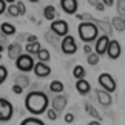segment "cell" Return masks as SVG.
Instances as JSON below:
<instances>
[{"label": "cell", "mask_w": 125, "mask_h": 125, "mask_svg": "<svg viewBox=\"0 0 125 125\" xmlns=\"http://www.w3.org/2000/svg\"><path fill=\"white\" fill-rule=\"evenodd\" d=\"M48 105H50V99L45 93L42 91H31L25 97V107L31 114L39 116L42 113L48 111Z\"/></svg>", "instance_id": "1"}, {"label": "cell", "mask_w": 125, "mask_h": 125, "mask_svg": "<svg viewBox=\"0 0 125 125\" xmlns=\"http://www.w3.org/2000/svg\"><path fill=\"white\" fill-rule=\"evenodd\" d=\"M79 37L80 40H83L85 43H90L93 40H97V32H99V26L94 22H80L79 28H77Z\"/></svg>", "instance_id": "2"}, {"label": "cell", "mask_w": 125, "mask_h": 125, "mask_svg": "<svg viewBox=\"0 0 125 125\" xmlns=\"http://www.w3.org/2000/svg\"><path fill=\"white\" fill-rule=\"evenodd\" d=\"M16 66H17V70L22 71V73H30V71H34L36 62H34L31 54H22L16 60Z\"/></svg>", "instance_id": "3"}, {"label": "cell", "mask_w": 125, "mask_h": 125, "mask_svg": "<svg viewBox=\"0 0 125 125\" xmlns=\"http://www.w3.org/2000/svg\"><path fill=\"white\" fill-rule=\"evenodd\" d=\"M14 114V107L8 99L0 97V122H8L11 121Z\"/></svg>", "instance_id": "4"}, {"label": "cell", "mask_w": 125, "mask_h": 125, "mask_svg": "<svg viewBox=\"0 0 125 125\" xmlns=\"http://www.w3.org/2000/svg\"><path fill=\"white\" fill-rule=\"evenodd\" d=\"M99 80V85L102 86V88L105 91H108V93H113V91H116V80H114V77L111 74L108 73H102L97 77Z\"/></svg>", "instance_id": "5"}, {"label": "cell", "mask_w": 125, "mask_h": 125, "mask_svg": "<svg viewBox=\"0 0 125 125\" xmlns=\"http://www.w3.org/2000/svg\"><path fill=\"white\" fill-rule=\"evenodd\" d=\"M50 30H51V32H54L56 36H59V37H65V36H68L70 28H68V23H66L65 20H60V19H57V20L51 22Z\"/></svg>", "instance_id": "6"}, {"label": "cell", "mask_w": 125, "mask_h": 125, "mask_svg": "<svg viewBox=\"0 0 125 125\" xmlns=\"http://www.w3.org/2000/svg\"><path fill=\"white\" fill-rule=\"evenodd\" d=\"M60 48L65 54H74L77 51V43H76V39L73 36H65L62 39V43H60Z\"/></svg>", "instance_id": "7"}, {"label": "cell", "mask_w": 125, "mask_h": 125, "mask_svg": "<svg viewBox=\"0 0 125 125\" xmlns=\"http://www.w3.org/2000/svg\"><path fill=\"white\" fill-rule=\"evenodd\" d=\"M108 45H110V37L102 34V36L97 37V40H96L94 50H96V52H97L99 56H102V54H105V52L108 51Z\"/></svg>", "instance_id": "8"}, {"label": "cell", "mask_w": 125, "mask_h": 125, "mask_svg": "<svg viewBox=\"0 0 125 125\" xmlns=\"http://www.w3.org/2000/svg\"><path fill=\"white\" fill-rule=\"evenodd\" d=\"M22 51H23V48L20 45V42H11V43H8V57H9V59L17 60L19 57L23 54Z\"/></svg>", "instance_id": "9"}, {"label": "cell", "mask_w": 125, "mask_h": 125, "mask_svg": "<svg viewBox=\"0 0 125 125\" xmlns=\"http://www.w3.org/2000/svg\"><path fill=\"white\" fill-rule=\"evenodd\" d=\"M121 43H119L117 40H110V45H108V51H107V54L110 59H113V60H116L121 57Z\"/></svg>", "instance_id": "10"}, {"label": "cell", "mask_w": 125, "mask_h": 125, "mask_svg": "<svg viewBox=\"0 0 125 125\" xmlns=\"http://www.w3.org/2000/svg\"><path fill=\"white\" fill-rule=\"evenodd\" d=\"M77 0H60V8L66 14H76L77 12Z\"/></svg>", "instance_id": "11"}, {"label": "cell", "mask_w": 125, "mask_h": 125, "mask_svg": "<svg viewBox=\"0 0 125 125\" xmlns=\"http://www.w3.org/2000/svg\"><path fill=\"white\" fill-rule=\"evenodd\" d=\"M34 74L37 76V77H46V76L51 74V68L50 65H46L45 62H37L36 66H34Z\"/></svg>", "instance_id": "12"}, {"label": "cell", "mask_w": 125, "mask_h": 125, "mask_svg": "<svg viewBox=\"0 0 125 125\" xmlns=\"http://www.w3.org/2000/svg\"><path fill=\"white\" fill-rule=\"evenodd\" d=\"M96 96H97V99H99V104L104 105V107H108V105L111 104V96H110L108 91H105V90H96Z\"/></svg>", "instance_id": "13"}, {"label": "cell", "mask_w": 125, "mask_h": 125, "mask_svg": "<svg viewBox=\"0 0 125 125\" xmlns=\"http://www.w3.org/2000/svg\"><path fill=\"white\" fill-rule=\"evenodd\" d=\"M51 105L56 111H63L65 107H66V97L65 96H56V97L51 100Z\"/></svg>", "instance_id": "14"}, {"label": "cell", "mask_w": 125, "mask_h": 125, "mask_svg": "<svg viewBox=\"0 0 125 125\" xmlns=\"http://www.w3.org/2000/svg\"><path fill=\"white\" fill-rule=\"evenodd\" d=\"M43 17L46 19V20H50V22H54L57 20V9L52 6V5H46L45 8H43Z\"/></svg>", "instance_id": "15"}, {"label": "cell", "mask_w": 125, "mask_h": 125, "mask_svg": "<svg viewBox=\"0 0 125 125\" xmlns=\"http://www.w3.org/2000/svg\"><path fill=\"white\" fill-rule=\"evenodd\" d=\"M76 90L79 91V94H88L90 93V90H91V85L88 80H85V79H80L76 82Z\"/></svg>", "instance_id": "16"}, {"label": "cell", "mask_w": 125, "mask_h": 125, "mask_svg": "<svg viewBox=\"0 0 125 125\" xmlns=\"http://www.w3.org/2000/svg\"><path fill=\"white\" fill-rule=\"evenodd\" d=\"M111 26H113L116 31L122 32V31L125 30V17H122V16H116V17L111 20Z\"/></svg>", "instance_id": "17"}, {"label": "cell", "mask_w": 125, "mask_h": 125, "mask_svg": "<svg viewBox=\"0 0 125 125\" xmlns=\"http://www.w3.org/2000/svg\"><path fill=\"white\" fill-rule=\"evenodd\" d=\"M93 22L99 26V30H102V31H104V34H105V36H108V37L111 36V32H113V26L110 25L108 22H104V20H93Z\"/></svg>", "instance_id": "18"}, {"label": "cell", "mask_w": 125, "mask_h": 125, "mask_svg": "<svg viewBox=\"0 0 125 125\" xmlns=\"http://www.w3.org/2000/svg\"><path fill=\"white\" fill-rule=\"evenodd\" d=\"M0 31H2L5 36H14V34H16V26H14L12 23L3 22L2 25H0Z\"/></svg>", "instance_id": "19"}, {"label": "cell", "mask_w": 125, "mask_h": 125, "mask_svg": "<svg viewBox=\"0 0 125 125\" xmlns=\"http://www.w3.org/2000/svg\"><path fill=\"white\" fill-rule=\"evenodd\" d=\"M85 110H86V113H88L91 117H94L96 121H99V122H100L102 116H100L99 111H97V110H96V108H94V107H93V105H91L90 102H85Z\"/></svg>", "instance_id": "20"}, {"label": "cell", "mask_w": 125, "mask_h": 125, "mask_svg": "<svg viewBox=\"0 0 125 125\" xmlns=\"http://www.w3.org/2000/svg\"><path fill=\"white\" fill-rule=\"evenodd\" d=\"M14 83L20 85L22 88H26V86H30V77H28L26 74H19V76H16V79H14Z\"/></svg>", "instance_id": "21"}, {"label": "cell", "mask_w": 125, "mask_h": 125, "mask_svg": "<svg viewBox=\"0 0 125 125\" xmlns=\"http://www.w3.org/2000/svg\"><path fill=\"white\" fill-rule=\"evenodd\" d=\"M25 50H26L28 54H36L37 56L42 48H40V43L39 42H34V43H26V48H25Z\"/></svg>", "instance_id": "22"}, {"label": "cell", "mask_w": 125, "mask_h": 125, "mask_svg": "<svg viewBox=\"0 0 125 125\" xmlns=\"http://www.w3.org/2000/svg\"><path fill=\"white\" fill-rule=\"evenodd\" d=\"M73 76L77 80H80V79H83L85 77V68L82 65H76L74 68H73Z\"/></svg>", "instance_id": "23"}, {"label": "cell", "mask_w": 125, "mask_h": 125, "mask_svg": "<svg viewBox=\"0 0 125 125\" xmlns=\"http://www.w3.org/2000/svg\"><path fill=\"white\" fill-rule=\"evenodd\" d=\"M20 125H45L39 117H36V116H32V117H26V119H23V121L20 122Z\"/></svg>", "instance_id": "24"}, {"label": "cell", "mask_w": 125, "mask_h": 125, "mask_svg": "<svg viewBox=\"0 0 125 125\" xmlns=\"http://www.w3.org/2000/svg\"><path fill=\"white\" fill-rule=\"evenodd\" d=\"M50 90L52 93H62V91H63V83H62L60 80H54V82L50 83Z\"/></svg>", "instance_id": "25"}, {"label": "cell", "mask_w": 125, "mask_h": 125, "mask_svg": "<svg viewBox=\"0 0 125 125\" xmlns=\"http://www.w3.org/2000/svg\"><path fill=\"white\" fill-rule=\"evenodd\" d=\"M6 11H8V14H9L11 17H19V16H20V9H19L17 3H12V5H9Z\"/></svg>", "instance_id": "26"}, {"label": "cell", "mask_w": 125, "mask_h": 125, "mask_svg": "<svg viewBox=\"0 0 125 125\" xmlns=\"http://www.w3.org/2000/svg\"><path fill=\"white\" fill-rule=\"evenodd\" d=\"M86 62L91 65V66H96L99 63V54L97 52H91V54L86 56Z\"/></svg>", "instance_id": "27"}, {"label": "cell", "mask_w": 125, "mask_h": 125, "mask_svg": "<svg viewBox=\"0 0 125 125\" xmlns=\"http://www.w3.org/2000/svg\"><path fill=\"white\" fill-rule=\"evenodd\" d=\"M37 57H39L40 62H45V63H46V62L50 60V51L45 50V48H42V50L39 51V54H37Z\"/></svg>", "instance_id": "28"}, {"label": "cell", "mask_w": 125, "mask_h": 125, "mask_svg": "<svg viewBox=\"0 0 125 125\" xmlns=\"http://www.w3.org/2000/svg\"><path fill=\"white\" fill-rule=\"evenodd\" d=\"M8 77V68L5 65H0V85H2Z\"/></svg>", "instance_id": "29"}, {"label": "cell", "mask_w": 125, "mask_h": 125, "mask_svg": "<svg viewBox=\"0 0 125 125\" xmlns=\"http://www.w3.org/2000/svg\"><path fill=\"white\" fill-rule=\"evenodd\" d=\"M46 116L50 121H57V117H59V114H57V111L54 108H48V111H46Z\"/></svg>", "instance_id": "30"}, {"label": "cell", "mask_w": 125, "mask_h": 125, "mask_svg": "<svg viewBox=\"0 0 125 125\" xmlns=\"http://www.w3.org/2000/svg\"><path fill=\"white\" fill-rule=\"evenodd\" d=\"M76 17H77V20H82V22H93L94 19L90 16V14H86V12H83V14H76Z\"/></svg>", "instance_id": "31"}, {"label": "cell", "mask_w": 125, "mask_h": 125, "mask_svg": "<svg viewBox=\"0 0 125 125\" xmlns=\"http://www.w3.org/2000/svg\"><path fill=\"white\" fill-rule=\"evenodd\" d=\"M117 12L119 16H125V0H117Z\"/></svg>", "instance_id": "32"}, {"label": "cell", "mask_w": 125, "mask_h": 125, "mask_svg": "<svg viewBox=\"0 0 125 125\" xmlns=\"http://www.w3.org/2000/svg\"><path fill=\"white\" fill-rule=\"evenodd\" d=\"M12 93L14 94H22L23 93V88H22L20 85H16V83H14L12 85Z\"/></svg>", "instance_id": "33"}, {"label": "cell", "mask_w": 125, "mask_h": 125, "mask_svg": "<svg viewBox=\"0 0 125 125\" xmlns=\"http://www.w3.org/2000/svg\"><path fill=\"white\" fill-rule=\"evenodd\" d=\"M6 43H8V39H6V36H5L2 31H0V45L6 46Z\"/></svg>", "instance_id": "34"}, {"label": "cell", "mask_w": 125, "mask_h": 125, "mask_svg": "<svg viewBox=\"0 0 125 125\" xmlns=\"http://www.w3.org/2000/svg\"><path fill=\"white\" fill-rule=\"evenodd\" d=\"M63 119H65V122H66V124H71V122L74 121V114H70V113H66Z\"/></svg>", "instance_id": "35"}, {"label": "cell", "mask_w": 125, "mask_h": 125, "mask_svg": "<svg viewBox=\"0 0 125 125\" xmlns=\"http://www.w3.org/2000/svg\"><path fill=\"white\" fill-rule=\"evenodd\" d=\"M26 42H28V43H34V42H37V36H34V34L26 36Z\"/></svg>", "instance_id": "36"}, {"label": "cell", "mask_w": 125, "mask_h": 125, "mask_svg": "<svg viewBox=\"0 0 125 125\" xmlns=\"http://www.w3.org/2000/svg\"><path fill=\"white\" fill-rule=\"evenodd\" d=\"M17 6H19V9H20V16H23V14L26 12V8H25V5H23L22 2H17Z\"/></svg>", "instance_id": "37"}, {"label": "cell", "mask_w": 125, "mask_h": 125, "mask_svg": "<svg viewBox=\"0 0 125 125\" xmlns=\"http://www.w3.org/2000/svg\"><path fill=\"white\" fill-rule=\"evenodd\" d=\"M6 9H8V6H6V3H5V0H0V14H3Z\"/></svg>", "instance_id": "38"}, {"label": "cell", "mask_w": 125, "mask_h": 125, "mask_svg": "<svg viewBox=\"0 0 125 125\" xmlns=\"http://www.w3.org/2000/svg\"><path fill=\"white\" fill-rule=\"evenodd\" d=\"M83 52H85L86 56L93 52V50H91V46H90V43H85V46H83Z\"/></svg>", "instance_id": "39"}, {"label": "cell", "mask_w": 125, "mask_h": 125, "mask_svg": "<svg viewBox=\"0 0 125 125\" xmlns=\"http://www.w3.org/2000/svg\"><path fill=\"white\" fill-rule=\"evenodd\" d=\"M96 9H97V11H104V9H105V5L99 2L97 5H96Z\"/></svg>", "instance_id": "40"}, {"label": "cell", "mask_w": 125, "mask_h": 125, "mask_svg": "<svg viewBox=\"0 0 125 125\" xmlns=\"http://www.w3.org/2000/svg\"><path fill=\"white\" fill-rule=\"evenodd\" d=\"M113 3H114V0H104L105 6H113Z\"/></svg>", "instance_id": "41"}, {"label": "cell", "mask_w": 125, "mask_h": 125, "mask_svg": "<svg viewBox=\"0 0 125 125\" xmlns=\"http://www.w3.org/2000/svg\"><path fill=\"white\" fill-rule=\"evenodd\" d=\"M86 2H88V3L91 5V6H96V5L99 3V0H86Z\"/></svg>", "instance_id": "42"}, {"label": "cell", "mask_w": 125, "mask_h": 125, "mask_svg": "<svg viewBox=\"0 0 125 125\" xmlns=\"http://www.w3.org/2000/svg\"><path fill=\"white\" fill-rule=\"evenodd\" d=\"M88 125H100V122H99V121H91Z\"/></svg>", "instance_id": "43"}, {"label": "cell", "mask_w": 125, "mask_h": 125, "mask_svg": "<svg viewBox=\"0 0 125 125\" xmlns=\"http://www.w3.org/2000/svg\"><path fill=\"white\" fill-rule=\"evenodd\" d=\"M5 2H6V3H11V5H12L14 2H16V0H5Z\"/></svg>", "instance_id": "44"}, {"label": "cell", "mask_w": 125, "mask_h": 125, "mask_svg": "<svg viewBox=\"0 0 125 125\" xmlns=\"http://www.w3.org/2000/svg\"><path fill=\"white\" fill-rule=\"evenodd\" d=\"M3 50H5V46H3V45H0V52H2Z\"/></svg>", "instance_id": "45"}, {"label": "cell", "mask_w": 125, "mask_h": 125, "mask_svg": "<svg viewBox=\"0 0 125 125\" xmlns=\"http://www.w3.org/2000/svg\"><path fill=\"white\" fill-rule=\"evenodd\" d=\"M30 2H32V3H37V2H39V0H30Z\"/></svg>", "instance_id": "46"}, {"label": "cell", "mask_w": 125, "mask_h": 125, "mask_svg": "<svg viewBox=\"0 0 125 125\" xmlns=\"http://www.w3.org/2000/svg\"><path fill=\"white\" fill-rule=\"evenodd\" d=\"M0 57H2V54H0Z\"/></svg>", "instance_id": "47"}]
</instances>
